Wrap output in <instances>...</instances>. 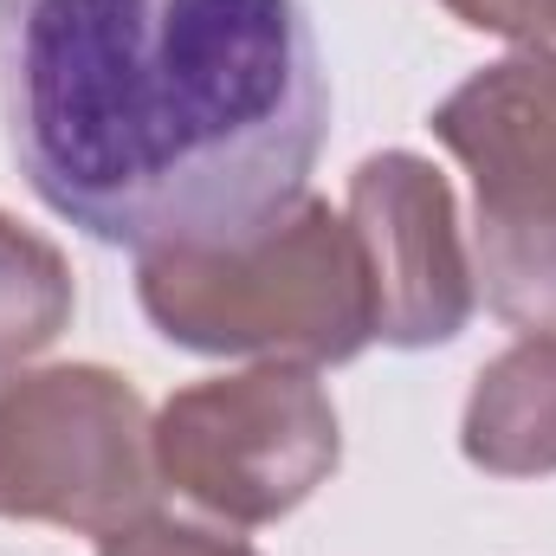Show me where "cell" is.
Returning <instances> with one entry per match:
<instances>
[{"mask_svg": "<svg viewBox=\"0 0 556 556\" xmlns=\"http://www.w3.org/2000/svg\"><path fill=\"white\" fill-rule=\"evenodd\" d=\"M26 188L124 253H227L311 194L330 85L304 0H0Z\"/></svg>", "mask_w": 556, "mask_h": 556, "instance_id": "obj_1", "label": "cell"}, {"mask_svg": "<svg viewBox=\"0 0 556 556\" xmlns=\"http://www.w3.org/2000/svg\"><path fill=\"white\" fill-rule=\"evenodd\" d=\"M137 304L175 350L194 356L324 369L376 343V291L356 227L317 194H304L247 247L137 260Z\"/></svg>", "mask_w": 556, "mask_h": 556, "instance_id": "obj_2", "label": "cell"}, {"mask_svg": "<svg viewBox=\"0 0 556 556\" xmlns=\"http://www.w3.org/2000/svg\"><path fill=\"white\" fill-rule=\"evenodd\" d=\"M427 130L472 175V285L518 330H556V46L453 85Z\"/></svg>", "mask_w": 556, "mask_h": 556, "instance_id": "obj_3", "label": "cell"}, {"mask_svg": "<svg viewBox=\"0 0 556 556\" xmlns=\"http://www.w3.org/2000/svg\"><path fill=\"white\" fill-rule=\"evenodd\" d=\"M155 420L104 363L0 369V518L111 538L155 511Z\"/></svg>", "mask_w": 556, "mask_h": 556, "instance_id": "obj_4", "label": "cell"}, {"mask_svg": "<svg viewBox=\"0 0 556 556\" xmlns=\"http://www.w3.org/2000/svg\"><path fill=\"white\" fill-rule=\"evenodd\" d=\"M343 459V427L317 369L260 363L175 389L155 415V472L207 518L253 531L291 518Z\"/></svg>", "mask_w": 556, "mask_h": 556, "instance_id": "obj_5", "label": "cell"}, {"mask_svg": "<svg viewBox=\"0 0 556 556\" xmlns=\"http://www.w3.org/2000/svg\"><path fill=\"white\" fill-rule=\"evenodd\" d=\"M350 227L376 291V337L395 350L453 343L479 304L446 175L415 149L363 155L350 175Z\"/></svg>", "mask_w": 556, "mask_h": 556, "instance_id": "obj_6", "label": "cell"}, {"mask_svg": "<svg viewBox=\"0 0 556 556\" xmlns=\"http://www.w3.org/2000/svg\"><path fill=\"white\" fill-rule=\"evenodd\" d=\"M459 453L492 479L556 472V330H525L479 369L459 415Z\"/></svg>", "mask_w": 556, "mask_h": 556, "instance_id": "obj_7", "label": "cell"}, {"mask_svg": "<svg viewBox=\"0 0 556 556\" xmlns=\"http://www.w3.org/2000/svg\"><path fill=\"white\" fill-rule=\"evenodd\" d=\"M78 311V285L65 253L26 220L0 214V369L52 350Z\"/></svg>", "mask_w": 556, "mask_h": 556, "instance_id": "obj_8", "label": "cell"}, {"mask_svg": "<svg viewBox=\"0 0 556 556\" xmlns=\"http://www.w3.org/2000/svg\"><path fill=\"white\" fill-rule=\"evenodd\" d=\"M98 556H260L253 544L227 538V531H207V525H188V518H137L124 531L104 538Z\"/></svg>", "mask_w": 556, "mask_h": 556, "instance_id": "obj_9", "label": "cell"}, {"mask_svg": "<svg viewBox=\"0 0 556 556\" xmlns=\"http://www.w3.org/2000/svg\"><path fill=\"white\" fill-rule=\"evenodd\" d=\"M459 26H472V33H498V39H511V46H531L538 33H544V20H551V0H440Z\"/></svg>", "mask_w": 556, "mask_h": 556, "instance_id": "obj_10", "label": "cell"}]
</instances>
